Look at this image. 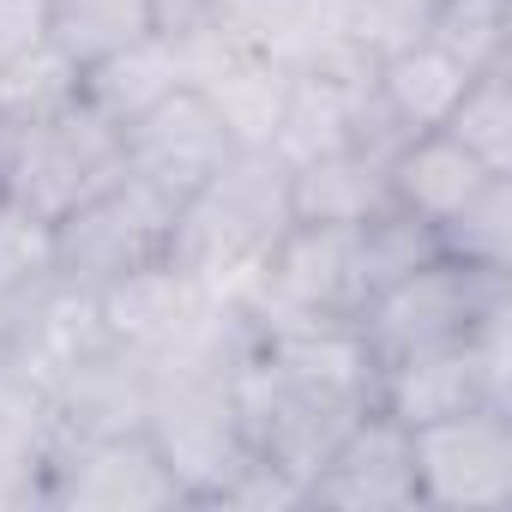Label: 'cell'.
<instances>
[{
	"label": "cell",
	"mask_w": 512,
	"mask_h": 512,
	"mask_svg": "<svg viewBox=\"0 0 512 512\" xmlns=\"http://www.w3.org/2000/svg\"><path fill=\"white\" fill-rule=\"evenodd\" d=\"M151 31H163L157 0H49V43L73 67H91Z\"/></svg>",
	"instance_id": "cell-21"
},
{
	"label": "cell",
	"mask_w": 512,
	"mask_h": 512,
	"mask_svg": "<svg viewBox=\"0 0 512 512\" xmlns=\"http://www.w3.org/2000/svg\"><path fill=\"white\" fill-rule=\"evenodd\" d=\"M205 284L199 278H187L175 260H157V266H139V272H127V278H115L109 290H97L91 296V308H97V326L109 332V338H121V344H133V350H145V356H157L199 308H205ZM229 296V290H223Z\"/></svg>",
	"instance_id": "cell-14"
},
{
	"label": "cell",
	"mask_w": 512,
	"mask_h": 512,
	"mask_svg": "<svg viewBox=\"0 0 512 512\" xmlns=\"http://www.w3.org/2000/svg\"><path fill=\"white\" fill-rule=\"evenodd\" d=\"M380 362L368 356L356 326H302L266 332L235 374L241 434L266 464L290 470L302 488L326 464V452L374 410Z\"/></svg>",
	"instance_id": "cell-1"
},
{
	"label": "cell",
	"mask_w": 512,
	"mask_h": 512,
	"mask_svg": "<svg viewBox=\"0 0 512 512\" xmlns=\"http://www.w3.org/2000/svg\"><path fill=\"white\" fill-rule=\"evenodd\" d=\"M356 247H362V272H368V290H392L398 278H410L416 266H428L440 241H434V223L410 217L404 205H380L374 217L356 223Z\"/></svg>",
	"instance_id": "cell-25"
},
{
	"label": "cell",
	"mask_w": 512,
	"mask_h": 512,
	"mask_svg": "<svg viewBox=\"0 0 512 512\" xmlns=\"http://www.w3.org/2000/svg\"><path fill=\"white\" fill-rule=\"evenodd\" d=\"M7 127H13L7 199L43 223H55L61 211H73L79 199H91L115 175H127L121 127H109L85 97H67L61 109L31 115V121H7Z\"/></svg>",
	"instance_id": "cell-7"
},
{
	"label": "cell",
	"mask_w": 512,
	"mask_h": 512,
	"mask_svg": "<svg viewBox=\"0 0 512 512\" xmlns=\"http://www.w3.org/2000/svg\"><path fill=\"white\" fill-rule=\"evenodd\" d=\"M374 404L386 416H398L404 428H428V422H446L458 410L500 404V398H494V386H488V374H482V362H476V350L464 338V344H446V350H422V356L386 362Z\"/></svg>",
	"instance_id": "cell-15"
},
{
	"label": "cell",
	"mask_w": 512,
	"mask_h": 512,
	"mask_svg": "<svg viewBox=\"0 0 512 512\" xmlns=\"http://www.w3.org/2000/svg\"><path fill=\"white\" fill-rule=\"evenodd\" d=\"M49 43V0H0V61Z\"/></svg>",
	"instance_id": "cell-29"
},
{
	"label": "cell",
	"mask_w": 512,
	"mask_h": 512,
	"mask_svg": "<svg viewBox=\"0 0 512 512\" xmlns=\"http://www.w3.org/2000/svg\"><path fill=\"white\" fill-rule=\"evenodd\" d=\"M205 7H211V0H157V25L163 31H181V25L205 19Z\"/></svg>",
	"instance_id": "cell-30"
},
{
	"label": "cell",
	"mask_w": 512,
	"mask_h": 512,
	"mask_svg": "<svg viewBox=\"0 0 512 512\" xmlns=\"http://www.w3.org/2000/svg\"><path fill=\"white\" fill-rule=\"evenodd\" d=\"M55 446H61V422H55L43 380L0 368V476H13L19 512H31V488Z\"/></svg>",
	"instance_id": "cell-20"
},
{
	"label": "cell",
	"mask_w": 512,
	"mask_h": 512,
	"mask_svg": "<svg viewBox=\"0 0 512 512\" xmlns=\"http://www.w3.org/2000/svg\"><path fill=\"white\" fill-rule=\"evenodd\" d=\"M308 506L314 512H416L410 428L374 404L308 476Z\"/></svg>",
	"instance_id": "cell-11"
},
{
	"label": "cell",
	"mask_w": 512,
	"mask_h": 512,
	"mask_svg": "<svg viewBox=\"0 0 512 512\" xmlns=\"http://www.w3.org/2000/svg\"><path fill=\"white\" fill-rule=\"evenodd\" d=\"M434 241L458 266L512 272V175H488L452 217L434 223Z\"/></svg>",
	"instance_id": "cell-22"
},
{
	"label": "cell",
	"mask_w": 512,
	"mask_h": 512,
	"mask_svg": "<svg viewBox=\"0 0 512 512\" xmlns=\"http://www.w3.org/2000/svg\"><path fill=\"white\" fill-rule=\"evenodd\" d=\"M290 13H296V0H211L205 19H193V25H211L229 43H247V49H266L272 55V43H278V31H284Z\"/></svg>",
	"instance_id": "cell-28"
},
{
	"label": "cell",
	"mask_w": 512,
	"mask_h": 512,
	"mask_svg": "<svg viewBox=\"0 0 512 512\" xmlns=\"http://www.w3.org/2000/svg\"><path fill=\"white\" fill-rule=\"evenodd\" d=\"M500 302H512V272H482V266H458L446 253H434L428 266H416L410 278H398L392 290L368 302L356 332L368 356L386 368L422 350L464 344Z\"/></svg>",
	"instance_id": "cell-6"
},
{
	"label": "cell",
	"mask_w": 512,
	"mask_h": 512,
	"mask_svg": "<svg viewBox=\"0 0 512 512\" xmlns=\"http://www.w3.org/2000/svg\"><path fill=\"white\" fill-rule=\"evenodd\" d=\"M61 296L67 284L55 272L49 223L13 199H0V368L25 374L37 362Z\"/></svg>",
	"instance_id": "cell-12"
},
{
	"label": "cell",
	"mask_w": 512,
	"mask_h": 512,
	"mask_svg": "<svg viewBox=\"0 0 512 512\" xmlns=\"http://www.w3.org/2000/svg\"><path fill=\"white\" fill-rule=\"evenodd\" d=\"M380 205H392V187H386V157L368 145H344L290 169L296 223H362Z\"/></svg>",
	"instance_id": "cell-17"
},
{
	"label": "cell",
	"mask_w": 512,
	"mask_h": 512,
	"mask_svg": "<svg viewBox=\"0 0 512 512\" xmlns=\"http://www.w3.org/2000/svg\"><path fill=\"white\" fill-rule=\"evenodd\" d=\"M464 85H470V73H464L446 49H434L428 37L392 49V55L380 61V73H374V97H380V109H386L410 139L446 127V115H452V103L464 97Z\"/></svg>",
	"instance_id": "cell-19"
},
{
	"label": "cell",
	"mask_w": 512,
	"mask_h": 512,
	"mask_svg": "<svg viewBox=\"0 0 512 512\" xmlns=\"http://www.w3.org/2000/svg\"><path fill=\"white\" fill-rule=\"evenodd\" d=\"M296 223L290 211V163L272 145H235L223 169L175 205L169 260L205 290H247L266 253Z\"/></svg>",
	"instance_id": "cell-2"
},
{
	"label": "cell",
	"mask_w": 512,
	"mask_h": 512,
	"mask_svg": "<svg viewBox=\"0 0 512 512\" xmlns=\"http://www.w3.org/2000/svg\"><path fill=\"white\" fill-rule=\"evenodd\" d=\"M253 326L302 332V326H362L374 290L362 272L356 223H290L284 241L266 253V266L235 290Z\"/></svg>",
	"instance_id": "cell-3"
},
{
	"label": "cell",
	"mask_w": 512,
	"mask_h": 512,
	"mask_svg": "<svg viewBox=\"0 0 512 512\" xmlns=\"http://www.w3.org/2000/svg\"><path fill=\"white\" fill-rule=\"evenodd\" d=\"M217 506H241V512H302V506H308V488H302L290 470L266 464L260 452H247V464L223 482Z\"/></svg>",
	"instance_id": "cell-27"
},
{
	"label": "cell",
	"mask_w": 512,
	"mask_h": 512,
	"mask_svg": "<svg viewBox=\"0 0 512 512\" xmlns=\"http://www.w3.org/2000/svg\"><path fill=\"white\" fill-rule=\"evenodd\" d=\"M67 97H79V67L55 43H37V49H25L13 61H0V121L49 115Z\"/></svg>",
	"instance_id": "cell-26"
},
{
	"label": "cell",
	"mask_w": 512,
	"mask_h": 512,
	"mask_svg": "<svg viewBox=\"0 0 512 512\" xmlns=\"http://www.w3.org/2000/svg\"><path fill=\"white\" fill-rule=\"evenodd\" d=\"M440 133H452L482 169L512 175V61L488 67V73H470V85L452 103Z\"/></svg>",
	"instance_id": "cell-24"
},
{
	"label": "cell",
	"mask_w": 512,
	"mask_h": 512,
	"mask_svg": "<svg viewBox=\"0 0 512 512\" xmlns=\"http://www.w3.org/2000/svg\"><path fill=\"white\" fill-rule=\"evenodd\" d=\"M169 235H175V199L145 187L139 175H115L103 193L79 199L49 223L55 272L79 296H97L115 278L169 260Z\"/></svg>",
	"instance_id": "cell-5"
},
{
	"label": "cell",
	"mask_w": 512,
	"mask_h": 512,
	"mask_svg": "<svg viewBox=\"0 0 512 512\" xmlns=\"http://www.w3.org/2000/svg\"><path fill=\"white\" fill-rule=\"evenodd\" d=\"M175 506L187 500L157 446L145 440V428L97 440L61 434L31 488V512H175Z\"/></svg>",
	"instance_id": "cell-8"
},
{
	"label": "cell",
	"mask_w": 512,
	"mask_h": 512,
	"mask_svg": "<svg viewBox=\"0 0 512 512\" xmlns=\"http://www.w3.org/2000/svg\"><path fill=\"white\" fill-rule=\"evenodd\" d=\"M374 73H380V61H332V67L290 73L272 151L296 169L308 157H326V151L356 145L362 139V121L374 109Z\"/></svg>",
	"instance_id": "cell-13"
},
{
	"label": "cell",
	"mask_w": 512,
	"mask_h": 512,
	"mask_svg": "<svg viewBox=\"0 0 512 512\" xmlns=\"http://www.w3.org/2000/svg\"><path fill=\"white\" fill-rule=\"evenodd\" d=\"M422 37L446 49L464 73L506 67L512 61V0H434Z\"/></svg>",
	"instance_id": "cell-23"
},
{
	"label": "cell",
	"mask_w": 512,
	"mask_h": 512,
	"mask_svg": "<svg viewBox=\"0 0 512 512\" xmlns=\"http://www.w3.org/2000/svg\"><path fill=\"white\" fill-rule=\"evenodd\" d=\"M494 169H482L452 133H416V139H404L398 145V157L386 163V187H392V205H404L410 217H422V223H440V217H452L482 181H488Z\"/></svg>",
	"instance_id": "cell-18"
},
{
	"label": "cell",
	"mask_w": 512,
	"mask_h": 512,
	"mask_svg": "<svg viewBox=\"0 0 512 512\" xmlns=\"http://www.w3.org/2000/svg\"><path fill=\"white\" fill-rule=\"evenodd\" d=\"M0 512H19V488H13V476H0Z\"/></svg>",
	"instance_id": "cell-32"
},
{
	"label": "cell",
	"mask_w": 512,
	"mask_h": 512,
	"mask_svg": "<svg viewBox=\"0 0 512 512\" xmlns=\"http://www.w3.org/2000/svg\"><path fill=\"white\" fill-rule=\"evenodd\" d=\"M145 440L169 464L187 506H217L223 482L247 464L235 374H193V368H151Z\"/></svg>",
	"instance_id": "cell-4"
},
{
	"label": "cell",
	"mask_w": 512,
	"mask_h": 512,
	"mask_svg": "<svg viewBox=\"0 0 512 512\" xmlns=\"http://www.w3.org/2000/svg\"><path fill=\"white\" fill-rule=\"evenodd\" d=\"M169 91H181V55H175V31H151L91 67H79V97L109 121V127H133L145 109H157Z\"/></svg>",
	"instance_id": "cell-16"
},
{
	"label": "cell",
	"mask_w": 512,
	"mask_h": 512,
	"mask_svg": "<svg viewBox=\"0 0 512 512\" xmlns=\"http://www.w3.org/2000/svg\"><path fill=\"white\" fill-rule=\"evenodd\" d=\"M7 157H13V127L0 121V199H7Z\"/></svg>",
	"instance_id": "cell-31"
},
{
	"label": "cell",
	"mask_w": 512,
	"mask_h": 512,
	"mask_svg": "<svg viewBox=\"0 0 512 512\" xmlns=\"http://www.w3.org/2000/svg\"><path fill=\"white\" fill-rule=\"evenodd\" d=\"M416 506L434 512H500L512 506V410L476 404L446 422L410 428Z\"/></svg>",
	"instance_id": "cell-9"
},
{
	"label": "cell",
	"mask_w": 512,
	"mask_h": 512,
	"mask_svg": "<svg viewBox=\"0 0 512 512\" xmlns=\"http://www.w3.org/2000/svg\"><path fill=\"white\" fill-rule=\"evenodd\" d=\"M229 151H235L229 127L217 121V109L193 85L169 91L157 109H145L133 127H121V163H127V175H139L145 187L169 193L175 205L193 187H205L223 169Z\"/></svg>",
	"instance_id": "cell-10"
}]
</instances>
